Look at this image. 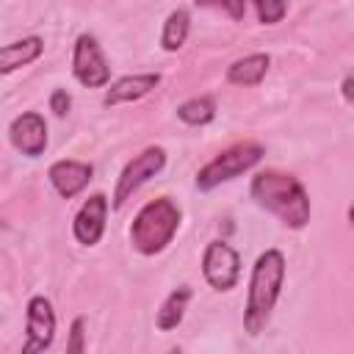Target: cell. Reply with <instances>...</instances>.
Segmentation results:
<instances>
[{
  "instance_id": "1",
  "label": "cell",
  "mask_w": 354,
  "mask_h": 354,
  "mask_svg": "<svg viewBox=\"0 0 354 354\" xmlns=\"http://www.w3.org/2000/svg\"><path fill=\"white\" fill-rule=\"evenodd\" d=\"M249 196L254 205L266 213H271L282 227L288 230H304L310 224V194L299 183V177L279 171V169H263L249 183Z\"/></svg>"
},
{
  "instance_id": "2",
  "label": "cell",
  "mask_w": 354,
  "mask_h": 354,
  "mask_svg": "<svg viewBox=\"0 0 354 354\" xmlns=\"http://www.w3.org/2000/svg\"><path fill=\"white\" fill-rule=\"evenodd\" d=\"M285 274H288V263L279 249H266L257 254L249 274V290H246V307H243V329L252 337H257L268 326L271 313L282 296Z\"/></svg>"
},
{
  "instance_id": "3",
  "label": "cell",
  "mask_w": 354,
  "mask_h": 354,
  "mask_svg": "<svg viewBox=\"0 0 354 354\" xmlns=\"http://www.w3.org/2000/svg\"><path fill=\"white\" fill-rule=\"evenodd\" d=\"M180 221H183V213H180V205L171 199V196H158V199H149L133 218L130 224V243L138 254L144 257H152V254H160L177 235L180 230Z\"/></svg>"
},
{
  "instance_id": "4",
  "label": "cell",
  "mask_w": 354,
  "mask_h": 354,
  "mask_svg": "<svg viewBox=\"0 0 354 354\" xmlns=\"http://www.w3.org/2000/svg\"><path fill=\"white\" fill-rule=\"evenodd\" d=\"M263 155H266V147H263L260 141H252V138L235 141V144H230L227 149H221L213 160H207V163L196 171L194 185H196L202 194H207V191L218 188L221 183H230V180L246 174L249 169H254V166L263 160Z\"/></svg>"
},
{
  "instance_id": "5",
  "label": "cell",
  "mask_w": 354,
  "mask_h": 354,
  "mask_svg": "<svg viewBox=\"0 0 354 354\" xmlns=\"http://www.w3.org/2000/svg\"><path fill=\"white\" fill-rule=\"evenodd\" d=\"M163 166H166V149H163V147H158V144H152V147L141 149L138 155H133V158L124 163L122 174L116 177L113 196L108 199V202H111V207H113V210H122V207H124V202H127V199H133V194H136L144 183H149L155 174H160V171H163Z\"/></svg>"
},
{
  "instance_id": "6",
  "label": "cell",
  "mask_w": 354,
  "mask_h": 354,
  "mask_svg": "<svg viewBox=\"0 0 354 354\" xmlns=\"http://www.w3.org/2000/svg\"><path fill=\"white\" fill-rule=\"evenodd\" d=\"M202 277L218 293L232 290L241 279V254H238V249L232 243H227L224 238H213L202 252Z\"/></svg>"
},
{
  "instance_id": "7",
  "label": "cell",
  "mask_w": 354,
  "mask_h": 354,
  "mask_svg": "<svg viewBox=\"0 0 354 354\" xmlns=\"http://www.w3.org/2000/svg\"><path fill=\"white\" fill-rule=\"evenodd\" d=\"M72 75L86 88H102L111 83L108 58L94 33H80L72 47Z\"/></svg>"
},
{
  "instance_id": "8",
  "label": "cell",
  "mask_w": 354,
  "mask_h": 354,
  "mask_svg": "<svg viewBox=\"0 0 354 354\" xmlns=\"http://www.w3.org/2000/svg\"><path fill=\"white\" fill-rule=\"evenodd\" d=\"M55 340V310L47 296H30L25 307V340L19 354H44Z\"/></svg>"
},
{
  "instance_id": "9",
  "label": "cell",
  "mask_w": 354,
  "mask_h": 354,
  "mask_svg": "<svg viewBox=\"0 0 354 354\" xmlns=\"http://www.w3.org/2000/svg\"><path fill=\"white\" fill-rule=\"evenodd\" d=\"M8 141L11 147L25 158H41L47 149V122L39 111H22L8 124Z\"/></svg>"
},
{
  "instance_id": "10",
  "label": "cell",
  "mask_w": 354,
  "mask_h": 354,
  "mask_svg": "<svg viewBox=\"0 0 354 354\" xmlns=\"http://www.w3.org/2000/svg\"><path fill=\"white\" fill-rule=\"evenodd\" d=\"M108 210H111V202L102 191L91 194L80 207L77 213L72 216V235L80 246H97L105 235V221H108Z\"/></svg>"
},
{
  "instance_id": "11",
  "label": "cell",
  "mask_w": 354,
  "mask_h": 354,
  "mask_svg": "<svg viewBox=\"0 0 354 354\" xmlns=\"http://www.w3.org/2000/svg\"><path fill=\"white\" fill-rule=\"evenodd\" d=\"M91 177H94V166L86 160H72V158H61L50 163L47 169V180L61 199H75L77 194H83Z\"/></svg>"
},
{
  "instance_id": "12",
  "label": "cell",
  "mask_w": 354,
  "mask_h": 354,
  "mask_svg": "<svg viewBox=\"0 0 354 354\" xmlns=\"http://www.w3.org/2000/svg\"><path fill=\"white\" fill-rule=\"evenodd\" d=\"M160 83L158 72H141V75H124L119 80H113L105 94H102V105H122V102H138L144 100L149 91H155V86Z\"/></svg>"
},
{
  "instance_id": "13",
  "label": "cell",
  "mask_w": 354,
  "mask_h": 354,
  "mask_svg": "<svg viewBox=\"0 0 354 354\" xmlns=\"http://www.w3.org/2000/svg\"><path fill=\"white\" fill-rule=\"evenodd\" d=\"M44 53V41L41 36H22L17 41H8L0 47V75H11L28 64H33L36 58H41Z\"/></svg>"
},
{
  "instance_id": "14",
  "label": "cell",
  "mask_w": 354,
  "mask_h": 354,
  "mask_svg": "<svg viewBox=\"0 0 354 354\" xmlns=\"http://www.w3.org/2000/svg\"><path fill=\"white\" fill-rule=\"evenodd\" d=\"M271 66L268 53H249L227 66V83L232 86H257Z\"/></svg>"
},
{
  "instance_id": "15",
  "label": "cell",
  "mask_w": 354,
  "mask_h": 354,
  "mask_svg": "<svg viewBox=\"0 0 354 354\" xmlns=\"http://www.w3.org/2000/svg\"><path fill=\"white\" fill-rule=\"evenodd\" d=\"M191 296H194L191 285H177V288L163 299V304H160V310H158V315H155V326H158L160 332L177 329L180 321L185 318V310H188Z\"/></svg>"
},
{
  "instance_id": "16",
  "label": "cell",
  "mask_w": 354,
  "mask_h": 354,
  "mask_svg": "<svg viewBox=\"0 0 354 354\" xmlns=\"http://www.w3.org/2000/svg\"><path fill=\"white\" fill-rule=\"evenodd\" d=\"M191 33V11L185 6H177L169 11V17L163 19V30H160V47L166 53H180L185 39Z\"/></svg>"
},
{
  "instance_id": "17",
  "label": "cell",
  "mask_w": 354,
  "mask_h": 354,
  "mask_svg": "<svg viewBox=\"0 0 354 354\" xmlns=\"http://www.w3.org/2000/svg\"><path fill=\"white\" fill-rule=\"evenodd\" d=\"M177 119L191 124V127H205V124H210L216 119V100L210 94L191 97V100L177 105Z\"/></svg>"
},
{
  "instance_id": "18",
  "label": "cell",
  "mask_w": 354,
  "mask_h": 354,
  "mask_svg": "<svg viewBox=\"0 0 354 354\" xmlns=\"http://www.w3.org/2000/svg\"><path fill=\"white\" fill-rule=\"evenodd\" d=\"M252 8L263 25H277L288 14V3H282V0H254Z\"/></svg>"
},
{
  "instance_id": "19",
  "label": "cell",
  "mask_w": 354,
  "mask_h": 354,
  "mask_svg": "<svg viewBox=\"0 0 354 354\" xmlns=\"http://www.w3.org/2000/svg\"><path fill=\"white\" fill-rule=\"evenodd\" d=\"M86 351V318L77 315L69 324V335H66V351L64 354H83Z\"/></svg>"
},
{
  "instance_id": "20",
  "label": "cell",
  "mask_w": 354,
  "mask_h": 354,
  "mask_svg": "<svg viewBox=\"0 0 354 354\" xmlns=\"http://www.w3.org/2000/svg\"><path fill=\"white\" fill-rule=\"evenodd\" d=\"M50 111H53L58 119H64V116L72 111V94H69L66 88H53V94H50Z\"/></svg>"
},
{
  "instance_id": "21",
  "label": "cell",
  "mask_w": 354,
  "mask_h": 354,
  "mask_svg": "<svg viewBox=\"0 0 354 354\" xmlns=\"http://www.w3.org/2000/svg\"><path fill=\"white\" fill-rule=\"evenodd\" d=\"M218 8H221V11H227L232 19H241V17L246 14V3H243V0H235V3H221Z\"/></svg>"
},
{
  "instance_id": "22",
  "label": "cell",
  "mask_w": 354,
  "mask_h": 354,
  "mask_svg": "<svg viewBox=\"0 0 354 354\" xmlns=\"http://www.w3.org/2000/svg\"><path fill=\"white\" fill-rule=\"evenodd\" d=\"M340 91H343V100H346V105H351V102H354V94H351V75H346V77H343V83H340Z\"/></svg>"
}]
</instances>
